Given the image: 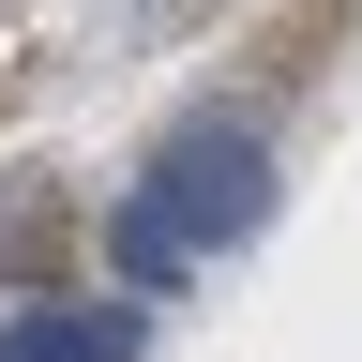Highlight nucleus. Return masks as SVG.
<instances>
[{
    "mask_svg": "<svg viewBox=\"0 0 362 362\" xmlns=\"http://www.w3.org/2000/svg\"><path fill=\"white\" fill-rule=\"evenodd\" d=\"M136 211H151L181 257L257 242V226H272V151H257V121H181L166 151H151V197H136Z\"/></svg>",
    "mask_w": 362,
    "mask_h": 362,
    "instance_id": "nucleus-1",
    "label": "nucleus"
},
{
    "mask_svg": "<svg viewBox=\"0 0 362 362\" xmlns=\"http://www.w3.org/2000/svg\"><path fill=\"white\" fill-rule=\"evenodd\" d=\"M151 317L136 302H16L0 317V362H136Z\"/></svg>",
    "mask_w": 362,
    "mask_h": 362,
    "instance_id": "nucleus-2",
    "label": "nucleus"
},
{
    "mask_svg": "<svg viewBox=\"0 0 362 362\" xmlns=\"http://www.w3.org/2000/svg\"><path fill=\"white\" fill-rule=\"evenodd\" d=\"M106 272H121V287H181V272H197V257H181L166 226H151V211L121 197V211H106Z\"/></svg>",
    "mask_w": 362,
    "mask_h": 362,
    "instance_id": "nucleus-3",
    "label": "nucleus"
},
{
    "mask_svg": "<svg viewBox=\"0 0 362 362\" xmlns=\"http://www.w3.org/2000/svg\"><path fill=\"white\" fill-rule=\"evenodd\" d=\"M45 226H61V197H45V181H16V197H0V272L45 257Z\"/></svg>",
    "mask_w": 362,
    "mask_h": 362,
    "instance_id": "nucleus-4",
    "label": "nucleus"
}]
</instances>
